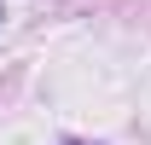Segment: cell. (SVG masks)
Instances as JSON below:
<instances>
[{"mask_svg":"<svg viewBox=\"0 0 151 145\" xmlns=\"http://www.w3.org/2000/svg\"><path fill=\"white\" fill-rule=\"evenodd\" d=\"M70 145H81V139H70Z\"/></svg>","mask_w":151,"mask_h":145,"instance_id":"cell-1","label":"cell"}]
</instances>
